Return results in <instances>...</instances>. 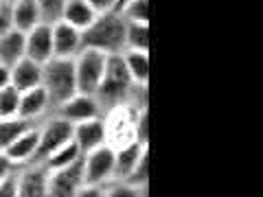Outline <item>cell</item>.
<instances>
[{"mask_svg":"<svg viewBox=\"0 0 263 197\" xmlns=\"http://www.w3.org/2000/svg\"><path fill=\"white\" fill-rule=\"evenodd\" d=\"M136 114H138V110L129 108V105H117V108H112L103 114L105 138H108V145L112 149L136 143V136H134Z\"/></svg>","mask_w":263,"mask_h":197,"instance_id":"5b68a950","label":"cell"},{"mask_svg":"<svg viewBox=\"0 0 263 197\" xmlns=\"http://www.w3.org/2000/svg\"><path fill=\"white\" fill-rule=\"evenodd\" d=\"M97 11L90 7L86 0H66V7L62 11V22L70 24L72 29L84 33L90 24L97 20Z\"/></svg>","mask_w":263,"mask_h":197,"instance_id":"ac0fdd59","label":"cell"},{"mask_svg":"<svg viewBox=\"0 0 263 197\" xmlns=\"http://www.w3.org/2000/svg\"><path fill=\"white\" fill-rule=\"evenodd\" d=\"M11 86L20 92L42 86V64H35L24 57L15 66H11Z\"/></svg>","mask_w":263,"mask_h":197,"instance_id":"2e32d148","label":"cell"},{"mask_svg":"<svg viewBox=\"0 0 263 197\" xmlns=\"http://www.w3.org/2000/svg\"><path fill=\"white\" fill-rule=\"evenodd\" d=\"M15 182H18V197H46L48 169L42 162H31L18 169Z\"/></svg>","mask_w":263,"mask_h":197,"instance_id":"7c38bea8","label":"cell"},{"mask_svg":"<svg viewBox=\"0 0 263 197\" xmlns=\"http://www.w3.org/2000/svg\"><path fill=\"white\" fill-rule=\"evenodd\" d=\"M86 3L92 7V9L101 15V13H110L117 11V0H86Z\"/></svg>","mask_w":263,"mask_h":197,"instance_id":"1f68e13d","label":"cell"},{"mask_svg":"<svg viewBox=\"0 0 263 197\" xmlns=\"http://www.w3.org/2000/svg\"><path fill=\"white\" fill-rule=\"evenodd\" d=\"M11 29H13V22H11V7L0 3V37L7 35V33H9Z\"/></svg>","mask_w":263,"mask_h":197,"instance_id":"4dcf8cb0","label":"cell"},{"mask_svg":"<svg viewBox=\"0 0 263 197\" xmlns=\"http://www.w3.org/2000/svg\"><path fill=\"white\" fill-rule=\"evenodd\" d=\"M31 123L22 121V119H11V121H0V151L7 149V145H9L15 136L20 134L24 127H29Z\"/></svg>","mask_w":263,"mask_h":197,"instance_id":"83f0119b","label":"cell"},{"mask_svg":"<svg viewBox=\"0 0 263 197\" xmlns=\"http://www.w3.org/2000/svg\"><path fill=\"white\" fill-rule=\"evenodd\" d=\"M81 158H84V153H81L79 147L70 141V143L62 145L60 149H55L42 164L48 171H57V169H68V167H72V164L81 162Z\"/></svg>","mask_w":263,"mask_h":197,"instance_id":"7402d4cb","label":"cell"},{"mask_svg":"<svg viewBox=\"0 0 263 197\" xmlns=\"http://www.w3.org/2000/svg\"><path fill=\"white\" fill-rule=\"evenodd\" d=\"M132 86H134V81H132L129 75H127L123 57L121 55H110L108 66H105V75H103L101 84H99L97 92H95L103 114L108 110H112V108H117V105H125L127 96L132 92Z\"/></svg>","mask_w":263,"mask_h":197,"instance_id":"7a4b0ae2","label":"cell"},{"mask_svg":"<svg viewBox=\"0 0 263 197\" xmlns=\"http://www.w3.org/2000/svg\"><path fill=\"white\" fill-rule=\"evenodd\" d=\"M9 7H11V22L15 31L27 33L33 27L42 24V15H40L35 0H18V3H13Z\"/></svg>","mask_w":263,"mask_h":197,"instance_id":"d6986e66","label":"cell"},{"mask_svg":"<svg viewBox=\"0 0 263 197\" xmlns=\"http://www.w3.org/2000/svg\"><path fill=\"white\" fill-rule=\"evenodd\" d=\"M72 143L79 147L81 153L95 151V149H99V147L108 145L103 116L101 119H90V121H84V123L72 125Z\"/></svg>","mask_w":263,"mask_h":197,"instance_id":"5bb4252c","label":"cell"},{"mask_svg":"<svg viewBox=\"0 0 263 197\" xmlns=\"http://www.w3.org/2000/svg\"><path fill=\"white\" fill-rule=\"evenodd\" d=\"M105 197H147V186H132L127 182H114L105 184Z\"/></svg>","mask_w":263,"mask_h":197,"instance_id":"484cf974","label":"cell"},{"mask_svg":"<svg viewBox=\"0 0 263 197\" xmlns=\"http://www.w3.org/2000/svg\"><path fill=\"white\" fill-rule=\"evenodd\" d=\"M15 171H18V167H15V164L7 158L3 151H0V182H5L7 178H11Z\"/></svg>","mask_w":263,"mask_h":197,"instance_id":"836d02e7","label":"cell"},{"mask_svg":"<svg viewBox=\"0 0 263 197\" xmlns=\"http://www.w3.org/2000/svg\"><path fill=\"white\" fill-rule=\"evenodd\" d=\"M81 175L84 184L90 186H105L114 180V149L103 145L95 151L84 153L81 158Z\"/></svg>","mask_w":263,"mask_h":197,"instance_id":"8992f818","label":"cell"},{"mask_svg":"<svg viewBox=\"0 0 263 197\" xmlns=\"http://www.w3.org/2000/svg\"><path fill=\"white\" fill-rule=\"evenodd\" d=\"M81 186H84V175H81V162H77L68 169L48 171L46 197H77Z\"/></svg>","mask_w":263,"mask_h":197,"instance_id":"30bf717a","label":"cell"},{"mask_svg":"<svg viewBox=\"0 0 263 197\" xmlns=\"http://www.w3.org/2000/svg\"><path fill=\"white\" fill-rule=\"evenodd\" d=\"M134 136H136V143L147 147L149 145V114L147 110H141L136 114V125H134Z\"/></svg>","mask_w":263,"mask_h":197,"instance_id":"f546056e","label":"cell"},{"mask_svg":"<svg viewBox=\"0 0 263 197\" xmlns=\"http://www.w3.org/2000/svg\"><path fill=\"white\" fill-rule=\"evenodd\" d=\"M75 64V79H77V92L95 94L99 84L105 75V66H108V55L95 51V48H81L72 57Z\"/></svg>","mask_w":263,"mask_h":197,"instance_id":"277c9868","label":"cell"},{"mask_svg":"<svg viewBox=\"0 0 263 197\" xmlns=\"http://www.w3.org/2000/svg\"><path fill=\"white\" fill-rule=\"evenodd\" d=\"M132 186H147L149 184V153H143L141 160L136 162V167L132 169V173L127 175V180H123Z\"/></svg>","mask_w":263,"mask_h":197,"instance_id":"f1b7e54d","label":"cell"},{"mask_svg":"<svg viewBox=\"0 0 263 197\" xmlns=\"http://www.w3.org/2000/svg\"><path fill=\"white\" fill-rule=\"evenodd\" d=\"M18 173V171H15ZM15 173L0 182V197H18V182H15Z\"/></svg>","mask_w":263,"mask_h":197,"instance_id":"d6a6232c","label":"cell"},{"mask_svg":"<svg viewBox=\"0 0 263 197\" xmlns=\"http://www.w3.org/2000/svg\"><path fill=\"white\" fill-rule=\"evenodd\" d=\"M123 3H125V0H117V9H119V7H121Z\"/></svg>","mask_w":263,"mask_h":197,"instance_id":"74e56055","label":"cell"},{"mask_svg":"<svg viewBox=\"0 0 263 197\" xmlns=\"http://www.w3.org/2000/svg\"><path fill=\"white\" fill-rule=\"evenodd\" d=\"M81 40H84L86 48H95L108 57L121 55L125 51V20L117 11L101 13L81 33Z\"/></svg>","mask_w":263,"mask_h":197,"instance_id":"6da1fadb","label":"cell"},{"mask_svg":"<svg viewBox=\"0 0 263 197\" xmlns=\"http://www.w3.org/2000/svg\"><path fill=\"white\" fill-rule=\"evenodd\" d=\"M37 145H40V129H37V123H31L29 127H24L20 134L7 145V149L3 153L20 169V167H27V164L35 162Z\"/></svg>","mask_w":263,"mask_h":197,"instance_id":"9c48e42d","label":"cell"},{"mask_svg":"<svg viewBox=\"0 0 263 197\" xmlns=\"http://www.w3.org/2000/svg\"><path fill=\"white\" fill-rule=\"evenodd\" d=\"M123 64L129 79L134 84H147L149 81V53L145 51H125L121 53Z\"/></svg>","mask_w":263,"mask_h":197,"instance_id":"44dd1931","label":"cell"},{"mask_svg":"<svg viewBox=\"0 0 263 197\" xmlns=\"http://www.w3.org/2000/svg\"><path fill=\"white\" fill-rule=\"evenodd\" d=\"M3 5H13V3H18V0H0Z\"/></svg>","mask_w":263,"mask_h":197,"instance_id":"8d00e7d4","label":"cell"},{"mask_svg":"<svg viewBox=\"0 0 263 197\" xmlns=\"http://www.w3.org/2000/svg\"><path fill=\"white\" fill-rule=\"evenodd\" d=\"M77 197H105V186H90V184H84L79 188Z\"/></svg>","mask_w":263,"mask_h":197,"instance_id":"e575fe53","label":"cell"},{"mask_svg":"<svg viewBox=\"0 0 263 197\" xmlns=\"http://www.w3.org/2000/svg\"><path fill=\"white\" fill-rule=\"evenodd\" d=\"M48 114H53V105H51V98H48L46 90L42 86L27 90V92H20L18 119L27 121V123H40V121H44Z\"/></svg>","mask_w":263,"mask_h":197,"instance_id":"4fadbf2b","label":"cell"},{"mask_svg":"<svg viewBox=\"0 0 263 197\" xmlns=\"http://www.w3.org/2000/svg\"><path fill=\"white\" fill-rule=\"evenodd\" d=\"M145 151H147V147L138 143H129V145H123L119 149H114V180H119V182L127 180L132 169L136 167V162L141 160V155Z\"/></svg>","mask_w":263,"mask_h":197,"instance_id":"e0dca14e","label":"cell"},{"mask_svg":"<svg viewBox=\"0 0 263 197\" xmlns=\"http://www.w3.org/2000/svg\"><path fill=\"white\" fill-rule=\"evenodd\" d=\"M20 112V90L13 86H7L0 90V121L18 119Z\"/></svg>","mask_w":263,"mask_h":197,"instance_id":"d4e9b609","label":"cell"},{"mask_svg":"<svg viewBox=\"0 0 263 197\" xmlns=\"http://www.w3.org/2000/svg\"><path fill=\"white\" fill-rule=\"evenodd\" d=\"M27 57V51H24V33L11 29L7 35L0 37V64L5 66H15L20 60Z\"/></svg>","mask_w":263,"mask_h":197,"instance_id":"ffe728a7","label":"cell"},{"mask_svg":"<svg viewBox=\"0 0 263 197\" xmlns=\"http://www.w3.org/2000/svg\"><path fill=\"white\" fill-rule=\"evenodd\" d=\"M11 86V68L5 64H0V90Z\"/></svg>","mask_w":263,"mask_h":197,"instance_id":"d590c367","label":"cell"},{"mask_svg":"<svg viewBox=\"0 0 263 197\" xmlns=\"http://www.w3.org/2000/svg\"><path fill=\"white\" fill-rule=\"evenodd\" d=\"M81 48H84V40H81V31L72 29L66 22L53 24V57H64V60H72Z\"/></svg>","mask_w":263,"mask_h":197,"instance_id":"9a60e30c","label":"cell"},{"mask_svg":"<svg viewBox=\"0 0 263 197\" xmlns=\"http://www.w3.org/2000/svg\"><path fill=\"white\" fill-rule=\"evenodd\" d=\"M125 51L149 53V24L147 22H125Z\"/></svg>","mask_w":263,"mask_h":197,"instance_id":"603a6c76","label":"cell"},{"mask_svg":"<svg viewBox=\"0 0 263 197\" xmlns=\"http://www.w3.org/2000/svg\"><path fill=\"white\" fill-rule=\"evenodd\" d=\"M117 13L125 22H147L149 24V0H125Z\"/></svg>","mask_w":263,"mask_h":197,"instance_id":"cb8c5ba5","label":"cell"},{"mask_svg":"<svg viewBox=\"0 0 263 197\" xmlns=\"http://www.w3.org/2000/svg\"><path fill=\"white\" fill-rule=\"evenodd\" d=\"M24 51H27V60H33L35 64H46L53 60V24L42 22L24 33Z\"/></svg>","mask_w":263,"mask_h":197,"instance_id":"8fae6325","label":"cell"},{"mask_svg":"<svg viewBox=\"0 0 263 197\" xmlns=\"http://www.w3.org/2000/svg\"><path fill=\"white\" fill-rule=\"evenodd\" d=\"M53 114L62 116L64 121H68L70 125H77V123H84L90 119H101L103 110H101V105H99L95 94L77 92V94H72L68 101H64L60 108H55Z\"/></svg>","mask_w":263,"mask_h":197,"instance_id":"ba28073f","label":"cell"},{"mask_svg":"<svg viewBox=\"0 0 263 197\" xmlns=\"http://www.w3.org/2000/svg\"><path fill=\"white\" fill-rule=\"evenodd\" d=\"M40 15H42V22L46 24H55L62 20V11L66 7V0H35Z\"/></svg>","mask_w":263,"mask_h":197,"instance_id":"4316f807","label":"cell"},{"mask_svg":"<svg viewBox=\"0 0 263 197\" xmlns=\"http://www.w3.org/2000/svg\"><path fill=\"white\" fill-rule=\"evenodd\" d=\"M42 88L51 98L53 110L60 108L64 101H68L72 94H77V79H75V64L72 60L53 57L42 64Z\"/></svg>","mask_w":263,"mask_h":197,"instance_id":"3957f363","label":"cell"},{"mask_svg":"<svg viewBox=\"0 0 263 197\" xmlns=\"http://www.w3.org/2000/svg\"><path fill=\"white\" fill-rule=\"evenodd\" d=\"M37 129H40V145H37L35 162H44L55 149H60L62 145L72 141V125L62 116H57V114L40 121Z\"/></svg>","mask_w":263,"mask_h":197,"instance_id":"52a82bcc","label":"cell"}]
</instances>
